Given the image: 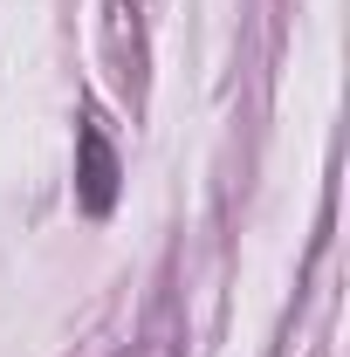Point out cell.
Instances as JSON below:
<instances>
[{
    "label": "cell",
    "mask_w": 350,
    "mask_h": 357,
    "mask_svg": "<svg viewBox=\"0 0 350 357\" xmlns=\"http://www.w3.org/2000/svg\"><path fill=\"white\" fill-rule=\"evenodd\" d=\"M76 151H83V206L89 213H110V199H117V151H110V137L96 131V117H83V131H76Z\"/></svg>",
    "instance_id": "cell-1"
}]
</instances>
